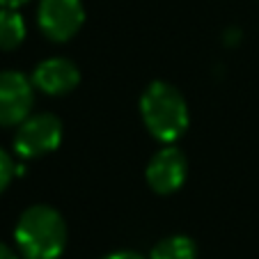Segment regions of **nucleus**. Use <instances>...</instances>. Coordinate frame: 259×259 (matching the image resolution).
<instances>
[{
  "mask_svg": "<svg viewBox=\"0 0 259 259\" xmlns=\"http://www.w3.org/2000/svg\"><path fill=\"white\" fill-rule=\"evenodd\" d=\"M67 223L51 204H32L19 215L14 243L21 259H60L67 248Z\"/></svg>",
  "mask_w": 259,
  "mask_h": 259,
  "instance_id": "f257e3e1",
  "label": "nucleus"
},
{
  "mask_svg": "<svg viewBox=\"0 0 259 259\" xmlns=\"http://www.w3.org/2000/svg\"><path fill=\"white\" fill-rule=\"evenodd\" d=\"M140 117L145 128L161 145H175L191 124L184 94L165 80H154L140 94Z\"/></svg>",
  "mask_w": 259,
  "mask_h": 259,
  "instance_id": "f03ea898",
  "label": "nucleus"
},
{
  "mask_svg": "<svg viewBox=\"0 0 259 259\" xmlns=\"http://www.w3.org/2000/svg\"><path fill=\"white\" fill-rule=\"evenodd\" d=\"M64 128L55 115L51 113H37L25 117L23 122L16 126V133L12 138V147L14 154L25 161H34V158L49 156L62 145Z\"/></svg>",
  "mask_w": 259,
  "mask_h": 259,
  "instance_id": "7ed1b4c3",
  "label": "nucleus"
},
{
  "mask_svg": "<svg viewBox=\"0 0 259 259\" xmlns=\"http://www.w3.org/2000/svg\"><path fill=\"white\" fill-rule=\"evenodd\" d=\"M85 23L83 0H39L37 25L49 41L64 44L73 39Z\"/></svg>",
  "mask_w": 259,
  "mask_h": 259,
  "instance_id": "20e7f679",
  "label": "nucleus"
},
{
  "mask_svg": "<svg viewBox=\"0 0 259 259\" xmlns=\"http://www.w3.org/2000/svg\"><path fill=\"white\" fill-rule=\"evenodd\" d=\"M34 108V83L14 69L0 71V126H19Z\"/></svg>",
  "mask_w": 259,
  "mask_h": 259,
  "instance_id": "39448f33",
  "label": "nucleus"
},
{
  "mask_svg": "<svg viewBox=\"0 0 259 259\" xmlns=\"http://www.w3.org/2000/svg\"><path fill=\"white\" fill-rule=\"evenodd\" d=\"M188 177V158L175 145H163L147 163L145 179L147 186L156 195H172L177 193Z\"/></svg>",
  "mask_w": 259,
  "mask_h": 259,
  "instance_id": "423d86ee",
  "label": "nucleus"
},
{
  "mask_svg": "<svg viewBox=\"0 0 259 259\" xmlns=\"http://www.w3.org/2000/svg\"><path fill=\"white\" fill-rule=\"evenodd\" d=\"M30 78L34 90H39L46 97H64L78 88L80 69L69 58H46L34 67Z\"/></svg>",
  "mask_w": 259,
  "mask_h": 259,
  "instance_id": "0eeeda50",
  "label": "nucleus"
},
{
  "mask_svg": "<svg viewBox=\"0 0 259 259\" xmlns=\"http://www.w3.org/2000/svg\"><path fill=\"white\" fill-rule=\"evenodd\" d=\"M28 28L19 10L0 7V51H14L23 44Z\"/></svg>",
  "mask_w": 259,
  "mask_h": 259,
  "instance_id": "6e6552de",
  "label": "nucleus"
},
{
  "mask_svg": "<svg viewBox=\"0 0 259 259\" xmlns=\"http://www.w3.org/2000/svg\"><path fill=\"white\" fill-rule=\"evenodd\" d=\"M149 259H197V243L186 234L165 236L152 248Z\"/></svg>",
  "mask_w": 259,
  "mask_h": 259,
  "instance_id": "1a4fd4ad",
  "label": "nucleus"
},
{
  "mask_svg": "<svg viewBox=\"0 0 259 259\" xmlns=\"http://www.w3.org/2000/svg\"><path fill=\"white\" fill-rule=\"evenodd\" d=\"M16 177V165L12 161L10 154L0 147V195L7 191V186L12 184V179Z\"/></svg>",
  "mask_w": 259,
  "mask_h": 259,
  "instance_id": "9d476101",
  "label": "nucleus"
},
{
  "mask_svg": "<svg viewBox=\"0 0 259 259\" xmlns=\"http://www.w3.org/2000/svg\"><path fill=\"white\" fill-rule=\"evenodd\" d=\"M101 259H147V257H142L140 252H133V250H117V252H110Z\"/></svg>",
  "mask_w": 259,
  "mask_h": 259,
  "instance_id": "9b49d317",
  "label": "nucleus"
},
{
  "mask_svg": "<svg viewBox=\"0 0 259 259\" xmlns=\"http://www.w3.org/2000/svg\"><path fill=\"white\" fill-rule=\"evenodd\" d=\"M19 257H21V254L16 252V250H12L7 243H3V241H0V259H19Z\"/></svg>",
  "mask_w": 259,
  "mask_h": 259,
  "instance_id": "f8f14e48",
  "label": "nucleus"
},
{
  "mask_svg": "<svg viewBox=\"0 0 259 259\" xmlns=\"http://www.w3.org/2000/svg\"><path fill=\"white\" fill-rule=\"evenodd\" d=\"M30 0H0V7H12V10H19V7L28 5Z\"/></svg>",
  "mask_w": 259,
  "mask_h": 259,
  "instance_id": "ddd939ff",
  "label": "nucleus"
}]
</instances>
